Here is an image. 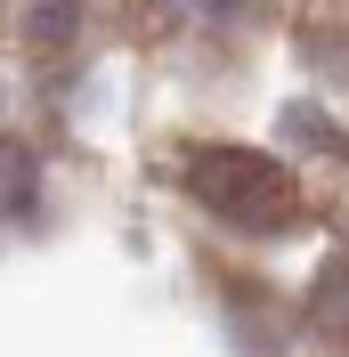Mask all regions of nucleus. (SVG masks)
Returning <instances> with one entry per match:
<instances>
[{
	"mask_svg": "<svg viewBox=\"0 0 349 357\" xmlns=\"http://www.w3.org/2000/svg\"><path fill=\"white\" fill-rule=\"evenodd\" d=\"M33 195H41V162H33V146L0 130V227H17L33 211Z\"/></svg>",
	"mask_w": 349,
	"mask_h": 357,
	"instance_id": "nucleus-3",
	"label": "nucleus"
},
{
	"mask_svg": "<svg viewBox=\"0 0 349 357\" xmlns=\"http://www.w3.org/2000/svg\"><path fill=\"white\" fill-rule=\"evenodd\" d=\"M179 178H187V195H195L219 227H236V236H284V227L301 220L292 171H284L276 155H252V146H195V155L179 162Z\"/></svg>",
	"mask_w": 349,
	"mask_h": 357,
	"instance_id": "nucleus-1",
	"label": "nucleus"
},
{
	"mask_svg": "<svg viewBox=\"0 0 349 357\" xmlns=\"http://www.w3.org/2000/svg\"><path fill=\"white\" fill-rule=\"evenodd\" d=\"M73 17H82V0H41V8H33V41H66Z\"/></svg>",
	"mask_w": 349,
	"mask_h": 357,
	"instance_id": "nucleus-4",
	"label": "nucleus"
},
{
	"mask_svg": "<svg viewBox=\"0 0 349 357\" xmlns=\"http://www.w3.org/2000/svg\"><path fill=\"white\" fill-rule=\"evenodd\" d=\"M309 325H317L333 349H349V260L317 268V284H309Z\"/></svg>",
	"mask_w": 349,
	"mask_h": 357,
	"instance_id": "nucleus-2",
	"label": "nucleus"
},
{
	"mask_svg": "<svg viewBox=\"0 0 349 357\" xmlns=\"http://www.w3.org/2000/svg\"><path fill=\"white\" fill-rule=\"evenodd\" d=\"M171 17H195V24H244V0H163Z\"/></svg>",
	"mask_w": 349,
	"mask_h": 357,
	"instance_id": "nucleus-5",
	"label": "nucleus"
}]
</instances>
